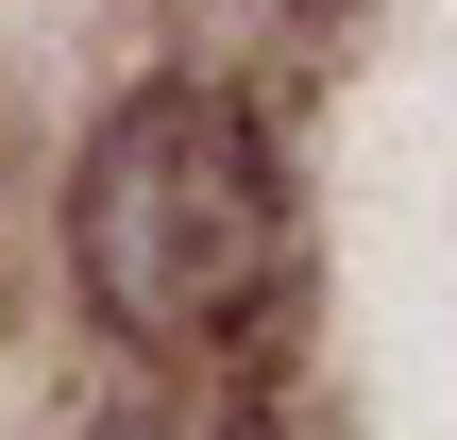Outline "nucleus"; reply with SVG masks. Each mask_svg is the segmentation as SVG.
Instances as JSON below:
<instances>
[{
    "mask_svg": "<svg viewBox=\"0 0 457 440\" xmlns=\"http://www.w3.org/2000/svg\"><path fill=\"white\" fill-rule=\"evenodd\" d=\"M68 271L119 339L153 356H220L271 322L288 288V170L254 136V102L220 85H153L85 136V187H68Z\"/></svg>",
    "mask_w": 457,
    "mask_h": 440,
    "instance_id": "f257e3e1",
    "label": "nucleus"
},
{
    "mask_svg": "<svg viewBox=\"0 0 457 440\" xmlns=\"http://www.w3.org/2000/svg\"><path fill=\"white\" fill-rule=\"evenodd\" d=\"M220 17H254V34H322L339 0H220Z\"/></svg>",
    "mask_w": 457,
    "mask_h": 440,
    "instance_id": "f03ea898",
    "label": "nucleus"
}]
</instances>
